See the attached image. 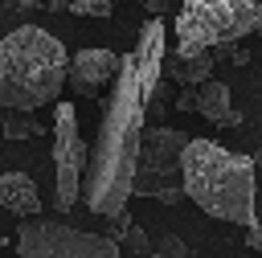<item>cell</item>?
<instances>
[{
	"mask_svg": "<svg viewBox=\"0 0 262 258\" xmlns=\"http://www.w3.org/2000/svg\"><path fill=\"white\" fill-rule=\"evenodd\" d=\"M164 16H147L139 45L131 57H123V70L115 78L98 139L86 160L82 192L86 209L102 217H119L131 201V180L139 164V139H143V115L151 106V90L164 74Z\"/></svg>",
	"mask_w": 262,
	"mask_h": 258,
	"instance_id": "cell-1",
	"label": "cell"
},
{
	"mask_svg": "<svg viewBox=\"0 0 262 258\" xmlns=\"http://www.w3.org/2000/svg\"><path fill=\"white\" fill-rule=\"evenodd\" d=\"M180 188L184 197L217 217V221H233V225H254V156H237L213 139H188L184 156H180Z\"/></svg>",
	"mask_w": 262,
	"mask_h": 258,
	"instance_id": "cell-2",
	"label": "cell"
},
{
	"mask_svg": "<svg viewBox=\"0 0 262 258\" xmlns=\"http://www.w3.org/2000/svg\"><path fill=\"white\" fill-rule=\"evenodd\" d=\"M66 49L53 33L20 25L0 41V106L4 111H41L61 98L66 86Z\"/></svg>",
	"mask_w": 262,
	"mask_h": 258,
	"instance_id": "cell-3",
	"label": "cell"
},
{
	"mask_svg": "<svg viewBox=\"0 0 262 258\" xmlns=\"http://www.w3.org/2000/svg\"><path fill=\"white\" fill-rule=\"evenodd\" d=\"M262 29V0H184L176 12V49L233 45Z\"/></svg>",
	"mask_w": 262,
	"mask_h": 258,
	"instance_id": "cell-4",
	"label": "cell"
},
{
	"mask_svg": "<svg viewBox=\"0 0 262 258\" xmlns=\"http://www.w3.org/2000/svg\"><path fill=\"white\" fill-rule=\"evenodd\" d=\"M20 258H119V242L106 233L74 229L57 217H25L16 229Z\"/></svg>",
	"mask_w": 262,
	"mask_h": 258,
	"instance_id": "cell-5",
	"label": "cell"
},
{
	"mask_svg": "<svg viewBox=\"0 0 262 258\" xmlns=\"http://www.w3.org/2000/svg\"><path fill=\"white\" fill-rule=\"evenodd\" d=\"M90 147L78 131V111L74 102H53V205L66 213L82 197V176H86Z\"/></svg>",
	"mask_w": 262,
	"mask_h": 258,
	"instance_id": "cell-6",
	"label": "cell"
},
{
	"mask_svg": "<svg viewBox=\"0 0 262 258\" xmlns=\"http://www.w3.org/2000/svg\"><path fill=\"white\" fill-rule=\"evenodd\" d=\"M119 70H123V57L115 49H78L66 66V82L74 94L98 98V94H106V86H115Z\"/></svg>",
	"mask_w": 262,
	"mask_h": 258,
	"instance_id": "cell-7",
	"label": "cell"
},
{
	"mask_svg": "<svg viewBox=\"0 0 262 258\" xmlns=\"http://www.w3.org/2000/svg\"><path fill=\"white\" fill-rule=\"evenodd\" d=\"M164 74L176 86H201L213 74V53L209 49H168L164 53Z\"/></svg>",
	"mask_w": 262,
	"mask_h": 258,
	"instance_id": "cell-8",
	"label": "cell"
},
{
	"mask_svg": "<svg viewBox=\"0 0 262 258\" xmlns=\"http://www.w3.org/2000/svg\"><path fill=\"white\" fill-rule=\"evenodd\" d=\"M0 205L16 217H41V197H37V184L33 176L25 172H4L0 176Z\"/></svg>",
	"mask_w": 262,
	"mask_h": 258,
	"instance_id": "cell-9",
	"label": "cell"
},
{
	"mask_svg": "<svg viewBox=\"0 0 262 258\" xmlns=\"http://www.w3.org/2000/svg\"><path fill=\"white\" fill-rule=\"evenodd\" d=\"M196 115H205L209 123L217 127H229L233 123V106H229V86L225 82H201L196 86Z\"/></svg>",
	"mask_w": 262,
	"mask_h": 258,
	"instance_id": "cell-10",
	"label": "cell"
},
{
	"mask_svg": "<svg viewBox=\"0 0 262 258\" xmlns=\"http://www.w3.org/2000/svg\"><path fill=\"white\" fill-rule=\"evenodd\" d=\"M0 135H4V139H37V135H41V123H37L29 111H12V115L0 123Z\"/></svg>",
	"mask_w": 262,
	"mask_h": 258,
	"instance_id": "cell-11",
	"label": "cell"
},
{
	"mask_svg": "<svg viewBox=\"0 0 262 258\" xmlns=\"http://www.w3.org/2000/svg\"><path fill=\"white\" fill-rule=\"evenodd\" d=\"M66 8L78 16H106L115 8V0H66Z\"/></svg>",
	"mask_w": 262,
	"mask_h": 258,
	"instance_id": "cell-12",
	"label": "cell"
},
{
	"mask_svg": "<svg viewBox=\"0 0 262 258\" xmlns=\"http://www.w3.org/2000/svg\"><path fill=\"white\" fill-rule=\"evenodd\" d=\"M156 250H160V254H164V258H188V246H184V242H180V238H176V233H164V238H160V246H156Z\"/></svg>",
	"mask_w": 262,
	"mask_h": 258,
	"instance_id": "cell-13",
	"label": "cell"
},
{
	"mask_svg": "<svg viewBox=\"0 0 262 258\" xmlns=\"http://www.w3.org/2000/svg\"><path fill=\"white\" fill-rule=\"evenodd\" d=\"M123 238H127V242H131L139 254H151V242H147V233H143L139 225H127V233H123Z\"/></svg>",
	"mask_w": 262,
	"mask_h": 258,
	"instance_id": "cell-14",
	"label": "cell"
},
{
	"mask_svg": "<svg viewBox=\"0 0 262 258\" xmlns=\"http://www.w3.org/2000/svg\"><path fill=\"white\" fill-rule=\"evenodd\" d=\"M176 106H180V111H196V86H184L180 98H176Z\"/></svg>",
	"mask_w": 262,
	"mask_h": 258,
	"instance_id": "cell-15",
	"label": "cell"
},
{
	"mask_svg": "<svg viewBox=\"0 0 262 258\" xmlns=\"http://www.w3.org/2000/svg\"><path fill=\"white\" fill-rule=\"evenodd\" d=\"M246 242H250V250H254V254H262V221H254V225L246 229Z\"/></svg>",
	"mask_w": 262,
	"mask_h": 258,
	"instance_id": "cell-16",
	"label": "cell"
},
{
	"mask_svg": "<svg viewBox=\"0 0 262 258\" xmlns=\"http://www.w3.org/2000/svg\"><path fill=\"white\" fill-rule=\"evenodd\" d=\"M139 4H143L147 16H164V12H168V0H139Z\"/></svg>",
	"mask_w": 262,
	"mask_h": 258,
	"instance_id": "cell-17",
	"label": "cell"
},
{
	"mask_svg": "<svg viewBox=\"0 0 262 258\" xmlns=\"http://www.w3.org/2000/svg\"><path fill=\"white\" fill-rule=\"evenodd\" d=\"M45 4H49V8H66V0H45Z\"/></svg>",
	"mask_w": 262,
	"mask_h": 258,
	"instance_id": "cell-18",
	"label": "cell"
},
{
	"mask_svg": "<svg viewBox=\"0 0 262 258\" xmlns=\"http://www.w3.org/2000/svg\"><path fill=\"white\" fill-rule=\"evenodd\" d=\"M143 258H164V254H160V250H151V254H143Z\"/></svg>",
	"mask_w": 262,
	"mask_h": 258,
	"instance_id": "cell-19",
	"label": "cell"
},
{
	"mask_svg": "<svg viewBox=\"0 0 262 258\" xmlns=\"http://www.w3.org/2000/svg\"><path fill=\"white\" fill-rule=\"evenodd\" d=\"M25 4H45V0H25Z\"/></svg>",
	"mask_w": 262,
	"mask_h": 258,
	"instance_id": "cell-20",
	"label": "cell"
},
{
	"mask_svg": "<svg viewBox=\"0 0 262 258\" xmlns=\"http://www.w3.org/2000/svg\"><path fill=\"white\" fill-rule=\"evenodd\" d=\"M258 33H262V29H258Z\"/></svg>",
	"mask_w": 262,
	"mask_h": 258,
	"instance_id": "cell-21",
	"label": "cell"
},
{
	"mask_svg": "<svg viewBox=\"0 0 262 258\" xmlns=\"http://www.w3.org/2000/svg\"><path fill=\"white\" fill-rule=\"evenodd\" d=\"M0 246H4V242H0Z\"/></svg>",
	"mask_w": 262,
	"mask_h": 258,
	"instance_id": "cell-22",
	"label": "cell"
}]
</instances>
